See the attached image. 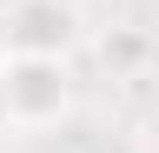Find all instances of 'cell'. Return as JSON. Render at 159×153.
Segmentation results:
<instances>
[{"instance_id": "1", "label": "cell", "mask_w": 159, "mask_h": 153, "mask_svg": "<svg viewBox=\"0 0 159 153\" xmlns=\"http://www.w3.org/2000/svg\"><path fill=\"white\" fill-rule=\"evenodd\" d=\"M0 67H7V127H53L73 113V67L53 60V53H7L0 47Z\"/></svg>"}, {"instance_id": "2", "label": "cell", "mask_w": 159, "mask_h": 153, "mask_svg": "<svg viewBox=\"0 0 159 153\" xmlns=\"http://www.w3.org/2000/svg\"><path fill=\"white\" fill-rule=\"evenodd\" d=\"M0 27H7V53H53V60H66L80 47L73 0H13Z\"/></svg>"}, {"instance_id": "3", "label": "cell", "mask_w": 159, "mask_h": 153, "mask_svg": "<svg viewBox=\"0 0 159 153\" xmlns=\"http://www.w3.org/2000/svg\"><path fill=\"white\" fill-rule=\"evenodd\" d=\"M99 53H106V67H133L139 53H146V40H139V33H119V40H106Z\"/></svg>"}, {"instance_id": "4", "label": "cell", "mask_w": 159, "mask_h": 153, "mask_svg": "<svg viewBox=\"0 0 159 153\" xmlns=\"http://www.w3.org/2000/svg\"><path fill=\"white\" fill-rule=\"evenodd\" d=\"M0 127H7V67H0Z\"/></svg>"}, {"instance_id": "5", "label": "cell", "mask_w": 159, "mask_h": 153, "mask_svg": "<svg viewBox=\"0 0 159 153\" xmlns=\"http://www.w3.org/2000/svg\"><path fill=\"white\" fill-rule=\"evenodd\" d=\"M152 33H159V0H152Z\"/></svg>"}]
</instances>
